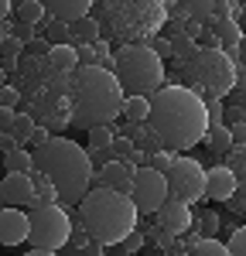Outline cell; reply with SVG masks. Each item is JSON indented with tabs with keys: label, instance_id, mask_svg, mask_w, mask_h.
Wrapping results in <instances>:
<instances>
[{
	"label": "cell",
	"instance_id": "cell-17",
	"mask_svg": "<svg viewBox=\"0 0 246 256\" xmlns=\"http://www.w3.org/2000/svg\"><path fill=\"white\" fill-rule=\"evenodd\" d=\"M236 184L240 181H236V174L226 164H216L212 171H205V198H212V202H226Z\"/></svg>",
	"mask_w": 246,
	"mask_h": 256
},
{
	"label": "cell",
	"instance_id": "cell-23",
	"mask_svg": "<svg viewBox=\"0 0 246 256\" xmlns=\"http://www.w3.org/2000/svg\"><path fill=\"white\" fill-rule=\"evenodd\" d=\"M202 140L208 144V150H212V154H226V150L232 147V137H229V126H222V123H219V126H208Z\"/></svg>",
	"mask_w": 246,
	"mask_h": 256
},
{
	"label": "cell",
	"instance_id": "cell-11",
	"mask_svg": "<svg viewBox=\"0 0 246 256\" xmlns=\"http://www.w3.org/2000/svg\"><path fill=\"white\" fill-rule=\"evenodd\" d=\"M34 58H38V82L55 79V76H72L79 68L76 44H52L44 55H34Z\"/></svg>",
	"mask_w": 246,
	"mask_h": 256
},
{
	"label": "cell",
	"instance_id": "cell-3",
	"mask_svg": "<svg viewBox=\"0 0 246 256\" xmlns=\"http://www.w3.org/2000/svg\"><path fill=\"white\" fill-rule=\"evenodd\" d=\"M31 158H34V168L55 184L62 205H79V198L89 192L92 164H89V154L76 140H65V137L52 134L44 144H38L31 150Z\"/></svg>",
	"mask_w": 246,
	"mask_h": 256
},
{
	"label": "cell",
	"instance_id": "cell-33",
	"mask_svg": "<svg viewBox=\"0 0 246 256\" xmlns=\"http://www.w3.org/2000/svg\"><path fill=\"white\" fill-rule=\"evenodd\" d=\"M195 218H198V226H202V236H216L219 226H222V218L216 216V212H202V216H195Z\"/></svg>",
	"mask_w": 246,
	"mask_h": 256
},
{
	"label": "cell",
	"instance_id": "cell-19",
	"mask_svg": "<svg viewBox=\"0 0 246 256\" xmlns=\"http://www.w3.org/2000/svg\"><path fill=\"white\" fill-rule=\"evenodd\" d=\"M96 38H100V20H92L89 14L68 20V44H92Z\"/></svg>",
	"mask_w": 246,
	"mask_h": 256
},
{
	"label": "cell",
	"instance_id": "cell-44",
	"mask_svg": "<svg viewBox=\"0 0 246 256\" xmlns=\"http://www.w3.org/2000/svg\"><path fill=\"white\" fill-rule=\"evenodd\" d=\"M10 123H14V110L10 106H0V130H10Z\"/></svg>",
	"mask_w": 246,
	"mask_h": 256
},
{
	"label": "cell",
	"instance_id": "cell-5",
	"mask_svg": "<svg viewBox=\"0 0 246 256\" xmlns=\"http://www.w3.org/2000/svg\"><path fill=\"white\" fill-rule=\"evenodd\" d=\"M102 18L123 44H147L168 20L164 0H102Z\"/></svg>",
	"mask_w": 246,
	"mask_h": 256
},
{
	"label": "cell",
	"instance_id": "cell-10",
	"mask_svg": "<svg viewBox=\"0 0 246 256\" xmlns=\"http://www.w3.org/2000/svg\"><path fill=\"white\" fill-rule=\"evenodd\" d=\"M164 198H168V181H164L161 171H154V168H137L134 171V188H130V202L137 205V212H158V205H161Z\"/></svg>",
	"mask_w": 246,
	"mask_h": 256
},
{
	"label": "cell",
	"instance_id": "cell-12",
	"mask_svg": "<svg viewBox=\"0 0 246 256\" xmlns=\"http://www.w3.org/2000/svg\"><path fill=\"white\" fill-rule=\"evenodd\" d=\"M0 202L31 212L34 208V178H31V171H7V178L0 181Z\"/></svg>",
	"mask_w": 246,
	"mask_h": 256
},
{
	"label": "cell",
	"instance_id": "cell-35",
	"mask_svg": "<svg viewBox=\"0 0 246 256\" xmlns=\"http://www.w3.org/2000/svg\"><path fill=\"white\" fill-rule=\"evenodd\" d=\"M68 242H72V250H76V253H82V246L89 242V232H86V226H82V222L68 229ZM68 242H65V246H68Z\"/></svg>",
	"mask_w": 246,
	"mask_h": 256
},
{
	"label": "cell",
	"instance_id": "cell-29",
	"mask_svg": "<svg viewBox=\"0 0 246 256\" xmlns=\"http://www.w3.org/2000/svg\"><path fill=\"white\" fill-rule=\"evenodd\" d=\"M86 134H89V147H110V144H113V137H116L113 123H100V126H89Z\"/></svg>",
	"mask_w": 246,
	"mask_h": 256
},
{
	"label": "cell",
	"instance_id": "cell-15",
	"mask_svg": "<svg viewBox=\"0 0 246 256\" xmlns=\"http://www.w3.org/2000/svg\"><path fill=\"white\" fill-rule=\"evenodd\" d=\"M31 218L18 205H0V246H20L28 239Z\"/></svg>",
	"mask_w": 246,
	"mask_h": 256
},
{
	"label": "cell",
	"instance_id": "cell-24",
	"mask_svg": "<svg viewBox=\"0 0 246 256\" xmlns=\"http://www.w3.org/2000/svg\"><path fill=\"white\" fill-rule=\"evenodd\" d=\"M4 168L7 171H34V158L28 154V147H14L4 154Z\"/></svg>",
	"mask_w": 246,
	"mask_h": 256
},
{
	"label": "cell",
	"instance_id": "cell-38",
	"mask_svg": "<svg viewBox=\"0 0 246 256\" xmlns=\"http://www.w3.org/2000/svg\"><path fill=\"white\" fill-rule=\"evenodd\" d=\"M48 48H52V41L44 38V34H34V38L24 44V55H44Z\"/></svg>",
	"mask_w": 246,
	"mask_h": 256
},
{
	"label": "cell",
	"instance_id": "cell-45",
	"mask_svg": "<svg viewBox=\"0 0 246 256\" xmlns=\"http://www.w3.org/2000/svg\"><path fill=\"white\" fill-rule=\"evenodd\" d=\"M92 52H96V58H102V55H110V41L96 38V41H92Z\"/></svg>",
	"mask_w": 246,
	"mask_h": 256
},
{
	"label": "cell",
	"instance_id": "cell-37",
	"mask_svg": "<svg viewBox=\"0 0 246 256\" xmlns=\"http://www.w3.org/2000/svg\"><path fill=\"white\" fill-rule=\"evenodd\" d=\"M229 123H246V110L243 106H222V126H229Z\"/></svg>",
	"mask_w": 246,
	"mask_h": 256
},
{
	"label": "cell",
	"instance_id": "cell-20",
	"mask_svg": "<svg viewBox=\"0 0 246 256\" xmlns=\"http://www.w3.org/2000/svg\"><path fill=\"white\" fill-rule=\"evenodd\" d=\"M168 48H171V58L182 65V62H188L198 52V41L192 38V34H174V38H168Z\"/></svg>",
	"mask_w": 246,
	"mask_h": 256
},
{
	"label": "cell",
	"instance_id": "cell-22",
	"mask_svg": "<svg viewBox=\"0 0 246 256\" xmlns=\"http://www.w3.org/2000/svg\"><path fill=\"white\" fill-rule=\"evenodd\" d=\"M147 110H150V99L147 96H123L120 113L130 120V123H144V120H147Z\"/></svg>",
	"mask_w": 246,
	"mask_h": 256
},
{
	"label": "cell",
	"instance_id": "cell-28",
	"mask_svg": "<svg viewBox=\"0 0 246 256\" xmlns=\"http://www.w3.org/2000/svg\"><path fill=\"white\" fill-rule=\"evenodd\" d=\"M226 154H229V164L226 168L236 174V181H246V144H232Z\"/></svg>",
	"mask_w": 246,
	"mask_h": 256
},
{
	"label": "cell",
	"instance_id": "cell-2",
	"mask_svg": "<svg viewBox=\"0 0 246 256\" xmlns=\"http://www.w3.org/2000/svg\"><path fill=\"white\" fill-rule=\"evenodd\" d=\"M123 96L126 92H123V86L116 82V76L110 68H100V65L76 68L72 72V89H68L72 126L89 130V126H100V123H113L120 116Z\"/></svg>",
	"mask_w": 246,
	"mask_h": 256
},
{
	"label": "cell",
	"instance_id": "cell-18",
	"mask_svg": "<svg viewBox=\"0 0 246 256\" xmlns=\"http://www.w3.org/2000/svg\"><path fill=\"white\" fill-rule=\"evenodd\" d=\"M92 4H96V0H41L44 14H48V18H58V20H79V18H86Z\"/></svg>",
	"mask_w": 246,
	"mask_h": 256
},
{
	"label": "cell",
	"instance_id": "cell-43",
	"mask_svg": "<svg viewBox=\"0 0 246 256\" xmlns=\"http://www.w3.org/2000/svg\"><path fill=\"white\" fill-rule=\"evenodd\" d=\"M229 137L232 144H246V123H229Z\"/></svg>",
	"mask_w": 246,
	"mask_h": 256
},
{
	"label": "cell",
	"instance_id": "cell-13",
	"mask_svg": "<svg viewBox=\"0 0 246 256\" xmlns=\"http://www.w3.org/2000/svg\"><path fill=\"white\" fill-rule=\"evenodd\" d=\"M134 164L130 160H106L100 171H92V178H89V188L96 184H106V188H113V192H123V195H130V188H134Z\"/></svg>",
	"mask_w": 246,
	"mask_h": 256
},
{
	"label": "cell",
	"instance_id": "cell-40",
	"mask_svg": "<svg viewBox=\"0 0 246 256\" xmlns=\"http://www.w3.org/2000/svg\"><path fill=\"white\" fill-rule=\"evenodd\" d=\"M14 147H20L18 137H14L10 130H0V154H7V150H14Z\"/></svg>",
	"mask_w": 246,
	"mask_h": 256
},
{
	"label": "cell",
	"instance_id": "cell-36",
	"mask_svg": "<svg viewBox=\"0 0 246 256\" xmlns=\"http://www.w3.org/2000/svg\"><path fill=\"white\" fill-rule=\"evenodd\" d=\"M7 24H10V34H14V38H20L24 44L34 38V24H24V20H10V18H7Z\"/></svg>",
	"mask_w": 246,
	"mask_h": 256
},
{
	"label": "cell",
	"instance_id": "cell-31",
	"mask_svg": "<svg viewBox=\"0 0 246 256\" xmlns=\"http://www.w3.org/2000/svg\"><path fill=\"white\" fill-rule=\"evenodd\" d=\"M174 160V150H168V147H161V150H154V154H147V168H154V171H168V164Z\"/></svg>",
	"mask_w": 246,
	"mask_h": 256
},
{
	"label": "cell",
	"instance_id": "cell-32",
	"mask_svg": "<svg viewBox=\"0 0 246 256\" xmlns=\"http://www.w3.org/2000/svg\"><path fill=\"white\" fill-rule=\"evenodd\" d=\"M226 253L229 256H243L246 253V229H232V236L226 242Z\"/></svg>",
	"mask_w": 246,
	"mask_h": 256
},
{
	"label": "cell",
	"instance_id": "cell-6",
	"mask_svg": "<svg viewBox=\"0 0 246 256\" xmlns=\"http://www.w3.org/2000/svg\"><path fill=\"white\" fill-rule=\"evenodd\" d=\"M182 82L202 99L208 96L226 99V92L240 82V72H236V62L222 48H202L198 44V52L188 62H182Z\"/></svg>",
	"mask_w": 246,
	"mask_h": 256
},
{
	"label": "cell",
	"instance_id": "cell-7",
	"mask_svg": "<svg viewBox=\"0 0 246 256\" xmlns=\"http://www.w3.org/2000/svg\"><path fill=\"white\" fill-rule=\"evenodd\" d=\"M113 76L126 96H150L164 86V62L150 44H123L113 55Z\"/></svg>",
	"mask_w": 246,
	"mask_h": 256
},
{
	"label": "cell",
	"instance_id": "cell-25",
	"mask_svg": "<svg viewBox=\"0 0 246 256\" xmlns=\"http://www.w3.org/2000/svg\"><path fill=\"white\" fill-rule=\"evenodd\" d=\"M41 28H44V38L52 41V44H68V20H58V18L44 14Z\"/></svg>",
	"mask_w": 246,
	"mask_h": 256
},
{
	"label": "cell",
	"instance_id": "cell-4",
	"mask_svg": "<svg viewBox=\"0 0 246 256\" xmlns=\"http://www.w3.org/2000/svg\"><path fill=\"white\" fill-rule=\"evenodd\" d=\"M79 218L89 239H100L102 246H110L123 239L130 229H137V205L130 202V195L100 184L79 198Z\"/></svg>",
	"mask_w": 246,
	"mask_h": 256
},
{
	"label": "cell",
	"instance_id": "cell-27",
	"mask_svg": "<svg viewBox=\"0 0 246 256\" xmlns=\"http://www.w3.org/2000/svg\"><path fill=\"white\" fill-rule=\"evenodd\" d=\"M14 14L24 24H41L44 20V7H41V0H20L18 7H14Z\"/></svg>",
	"mask_w": 246,
	"mask_h": 256
},
{
	"label": "cell",
	"instance_id": "cell-9",
	"mask_svg": "<svg viewBox=\"0 0 246 256\" xmlns=\"http://www.w3.org/2000/svg\"><path fill=\"white\" fill-rule=\"evenodd\" d=\"M164 181H168V198H178L188 205L205 198V171L192 158H174L164 171Z\"/></svg>",
	"mask_w": 246,
	"mask_h": 256
},
{
	"label": "cell",
	"instance_id": "cell-39",
	"mask_svg": "<svg viewBox=\"0 0 246 256\" xmlns=\"http://www.w3.org/2000/svg\"><path fill=\"white\" fill-rule=\"evenodd\" d=\"M76 55H79V68L96 65V52H92V44H76Z\"/></svg>",
	"mask_w": 246,
	"mask_h": 256
},
{
	"label": "cell",
	"instance_id": "cell-14",
	"mask_svg": "<svg viewBox=\"0 0 246 256\" xmlns=\"http://www.w3.org/2000/svg\"><path fill=\"white\" fill-rule=\"evenodd\" d=\"M158 226L171 236H182L195 226V216H192V205L188 202H178V198H164L158 205Z\"/></svg>",
	"mask_w": 246,
	"mask_h": 256
},
{
	"label": "cell",
	"instance_id": "cell-16",
	"mask_svg": "<svg viewBox=\"0 0 246 256\" xmlns=\"http://www.w3.org/2000/svg\"><path fill=\"white\" fill-rule=\"evenodd\" d=\"M164 10L184 24H205L212 18V0H164Z\"/></svg>",
	"mask_w": 246,
	"mask_h": 256
},
{
	"label": "cell",
	"instance_id": "cell-21",
	"mask_svg": "<svg viewBox=\"0 0 246 256\" xmlns=\"http://www.w3.org/2000/svg\"><path fill=\"white\" fill-rule=\"evenodd\" d=\"M31 178H34V208H38V205H55V202H58V192H55V184H52L48 178L41 174L38 168L31 171Z\"/></svg>",
	"mask_w": 246,
	"mask_h": 256
},
{
	"label": "cell",
	"instance_id": "cell-8",
	"mask_svg": "<svg viewBox=\"0 0 246 256\" xmlns=\"http://www.w3.org/2000/svg\"><path fill=\"white\" fill-rule=\"evenodd\" d=\"M28 218H31V229H28L31 246H38L44 256H55L58 250H65L72 218L62 205H38V208L28 212Z\"/></svg>",
	"mask_w": 246,
	"mask_h": 256
},
{
	"label": "cell",
	"instance_id": "cell-1",
	"mask_svg": "<svg viewBox=\"0 0 246 256\" xmlns=\"http://www.w3.org/2000/svg\"><path fill=\"white\" fill-rule=\"evenodd\" d=\"M147 123L158 130V137L168 150H188L205 137L208 120H205V99L195 96L188 86H161L150 92Z\"/></svg>",
	"mask_w": 246,
	"mask_h": 256
},
{
	"label": "cell",
	"instance_id": "cell-46",
	"mask_svg": "<svg viewBox=\"0 0 246 256\" xmlns=\"http://www.w3.org/2000/svg\"><path fill=\"white\" fill-rule=\"evenodd\" d=\"M10 10H14V4H10V0H0V20L10 18Z\"/></svg>",
	"mask_w": 246,
	"mask_h": 256
},
{
	"label": "cell",
	"instance_id": "cell-30",
	"mask_svg": "<svg viewBox=\"0 0 246 256\" xmlns=\"http://www.w3.org/2000/svg\"><path fill=\"white\" fill-rule=\"evenodd\" d=\"M226 208H229L232 216H243V212H246V181H240V184L229 192V198H226Z\"/></svg>",
	"mask_w": 246,
	"mask_h": 256
},
{
	"label": "cell",
	"instance_id": "cell-41",
	"mask_svg": "<svg viewBox=\"0 0 246 256\" xmlns=\"http://www.w3.org/2000/svg\"><path fill=\"white\" fill-rule=\"evenodd\" d=\"M226 96L232 99V102H236V106H243V102H246V86H243V79L236 82V86H232V89H229V92H226Z\"/></svg>",
	"mask_w": 246,
	"mask_h": 256
},
{
	"label": "cell",
	"instance_id": "cell-42",
	"mask_svg": "<svg viewBox=\"0 0 246 256\" xmlns=\"http://www.w3.org/2000/svg\"><path fill=\"white\" fill-rule=\"evenodd\" d=\"M48 137H52V130H48L44 123H34V130H31V144L38 147V144H44Z\"/></svg>",
	"mask_w": 246,
	"mask_h": 256
},
{
	"label": "cell",
	"instance_id": "cell-26",
	"mask_svg": "<svg viewBox=\"0 0 246 256\" xmlns=\"http://www.w3.org/2000/svg\"><path fill=\"white\" fill-rule=\"evenodd\" d=\"M31 130H34V116L31 113H14V123H10V134L18 137L20 147L31 144Z\"/></svg>",
	"mask_w": 246,
	"mask_h": 256
},
{
	"label": "cell",
	"instance_id": "cell-34",
	"mask_svg": "<svg viewBox=\"0 0 246 256\" xmlns=\"http://www.w3.org/2000/svg\"><path fill=\"white\" fill-rule=\"evenodd\" d=\"M0 106H10V110L20 106V89H18V86H10V82L0 86Z\"/></svg>",
	"mask_w": 246,
	"mask_h": 256
},
{
	"label": "cell",
	"instance_id": "cell-47",
	"mask_svg": "<svg viewBox=\"0 0 246 256\" xmlns=\"http://www.w3.org/2000/svg\"><path fill=\"white\" fill-rule=\"evenodd\" d=\"M7 34H10V24H7V20H0V41L7 38Z\"/></svg>",
	"mask_w": 246,
	"mask_h": 256
}]
</instances>
